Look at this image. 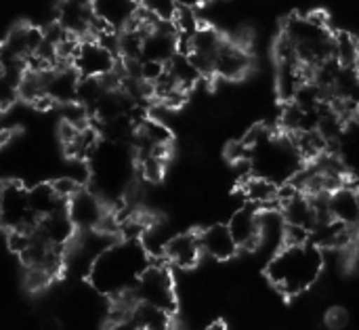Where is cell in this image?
Here are the masks:
<instances>
[{"label":"cell","instance_id":"2e32d148","mask_svg":"<svg viewBox=\"0 0 359 330\" xmlns=\"http://www.w3.org/2000/svg\"><path fill=\"white\" fill-rule=\"evenodd\" d=\"M137 4L135 2H95L93 4V13L103 19L114 32H122L130 19L137 13Z\"/></svg>","mask_w":359,"mask_h":330},{"label":"cell","instance_id":"1f68e13d","mask_svg":"<svg viewBox=\"0 0 359 330\" xmlns=\"http://www.w3.org/2000/svg\"><path fill=\"white\" fill-rule=\"evenodd\" d=\"M11 135H13L11 131H6V128H0V145H4V143L11 139Z\"/></svg>","mask_w":359,"mask_h":330},{"label":"cell","instance_id":"83f0119b","mask_svg":"<svg viewBox=\"0 0 359 330\" xmlns=\"http://www.w3.org/2000/svg\"><path fill=\"white\" fill-rule=\"evenodd\" d=\"M6 244L13 253L21 255L29 244H32V234L23 232V230H11L8 236H6Z\"/></svg>","mask_w":359,"mask_h":330},{"label":"cell","instance_id":"52a82bcc","mask_svg":"<svg viewBox=\"0 0 359 330\" xmlns=\"http://www.w3.org/2000/svg\"><path fill=\"white\" fill-rule=\"evenodd\" d=\"M250 65H252V59L246 53V48L225 38V42L215 53L212 76H219L223 80H240L250 72Z\"/></svg>","mask_w":359,"mask_h":330},{"label":"cell","instance_id":"7402d4cb","mask_svg":"<svg viewBox=\"0 0 359 330\" xmlns=\"http://www.w3.org/2000/svg\"><path fill=\"white\" fill-rule=\"evenodd\" d=\"M61 122H67V124H72L76 131H82V128L88 126L90 114H88V110H86L84 105H80V103L74 101V103L61 105Z\"/></svg>","mask_w":359,"mask_h":330},{"label":"cell","instance_id":"7c38bea8","mask_svg":"<svg viewBox=\"0 0 359 330\" xmlns=\"http://www.w3.org/2000/svg\"><path fill=\"white\" fill-rule=\"evenodd\" d=\"M93 17V4L86 2H63L57 8V23L74 38H88V23Z\"/></svg>","mask_w":359,"mask_h":330},{"label":"cell","instance_id":"44dd1931","mask_svg":"<svg viewBox=\"0 0 359 330\" xmlns=\"http://www.w3.org/2000/svg\"><path fill=\"white\" fill-rule=\"evenodd\" d=\"M334 42V59L339 61L341 67H355L358 61V42L351 34L347 32H339L337 36H332Z\"/></svg>","mask_w":359,"mask_h":330},{"label":"cell","instance_id":"7a4b0ae2","mask_svg":"<svg viewBox=\"0 0 359 330\" xmlns=\"http://www.w3.org/2000/svg\"><path fill=\"white\" fill-rule=\"evenodd\" d=\"M324 268V257L313 244L280 251L267 265L269 280L288 297L311 289Z\"/></svg>","mask_w":359,"mask_h":330},{"label":"cell","instance_id":"4dcf8cb0","mask_svg":"<svg viewBox=\"0 0 359 330\" xmlns=\"http://www.w3.org/2000/svg\"><path fill=\"white\" fill-rule=\"evenodd\" d=\"M32 105L44 112V110H50V107H53L55 103H53V99H50L48 95H40V97H38V99H36V101H34Z\"/></svg>","mask_w":359,"mask_h":330},{"label":"cell","instance_id":"6da1fadb","mask_svg":"<svg viewBox=\"0 0 359 330\" xmlns=\"http://www.w3.org/2000/svg\"><path fill=\"white\" fill-rule=\"evenodd\" d=\"M149 257L141 242H120L105 249L90 265V284L105 295L122 297L133 291L139 276L147 270Z\"/></svg>","mask_w":359,"mask_h":330},{"label":"cell","instance_id":"4316f807","mask_svg":"<svg viewBox=\"0 0 359 330\" xmlns=\"http://www.w3.org/2000/svg\"><path fill=\"white\" fill-rule=\"evenodd\" d=\"M166 65L162 63H156V61H141V67H139V76H141V82L145 84H156L160 80V76L164 74Z\"/></svg>","mask_w":359,"mask_h":330},{"label":"cell","instance_id":"4fadbf2b","mask_svg":"<svg viewBox=\"0 0 359 330\" xmlns=\"http://www.w3.org/2000/svg\"><path fill=\"white\" fill-rule=\"evenodd\" d=\"M200 244H198V232H185L177 234L168 240L164 249V257L175 263L181 270H191L200 261Z\"/></svg>","mask_w":359,"mask_h":330},{"label":"cell","instance_id":"f546056e","mask_svg":"<svg viewBox=\"0 0 359 330\" xmlns=\"http://www.w3.org/2000/svg\"><path fill=\"white\" fill-rule=\"evenodd\" d=\"M57 135H59L61 143H63V145H67V143H72V141L76 139L78 131H76L72 124H67V122H61V124H59V128H57Z\"/></svg>","mask_w":359,"mask_h":330},{"label":"cell","instance_id":"9c48e42d","mask_svg":"<svg viewBox=\"0 0 359 330\" xmlns=\"http://www.w3.org/2000/svg\"><path fill=\"white\" fill-rule=\"evenodd\" d=\"M198 244L202 255H208L217 261H227L238 253V246L225 223H215L198 232Z\"/></svg>","mask_w":359,"mask_h":330},{"label":"cell","instance_id":"f1b7e54d","mask_svg":"<svg viewBox=\"0 0 359 330\" xmlns=\"http://www.w3.org/2000/svg\"><path fill=\"white\" fill-rule=\"evenodd\" d=\"M347 312L345 310H341V308H334L330 314H328V318H326V322H328V326L334 330L343 329V326H347Z\"/></svg>","mask_w":359,"mask_h":330},{"label":"cell","instance_id":"9a60e30c","mask_svg":"<svg viewBox=\"0 0 359 330\" xmlns=\"http://www.w3.org/2000/svg\"><path fill=\"white\" fill-rule=\"evenodd\" d=\"M67 202L59 200L53 192L50 183H38L32 190H27V211L36 215L38 219H44L61 209H65Z\"/></svg>","mask_w":359,"mask_h":330},{"label":"cell","instance_id":"d6a6232c","mask_svg":"<svg viewBox=\"0 0 359 330\" xmlns=\"http://www.w3.org/2000/svg\"><path fill=\"white\" fill-rule=\"evenodd\" d=\"M2 67H4V55H2V48H0V74H2Z\"/></svg>","mask_w":359,"mask_h":330},{"label":"cell","instance_id":"5b68a950","mask_svg":"<svg viewBox=\"0 0 359 330\" xmlns=\"http://www.w3.org/2000/svg\"><path fill=\"white\" fill-rule=\"evenodd\" d=\"M118 57L95 40H80V46L72 59V67L80 78H101L116 70Z\"/></svg>","mask_w":359,"mask_h":330},{"label":"cell","instance_id":"d6986e66","mask_svg":"<svg viewBox=\"0 0 359 330\" xmlns=\"http://www.w3.org/2000/svg\"><path fill=\"white\" fill-rule=\"evenodd\" d=\"M242 190H244V196H246L248 204H255L257 209H261V206H265V204H269V202L276 200L278 185L265 181L261 177H250V179L244 181Z\"/></svg>","mask_w":359,"mask_h":330},{"label":"cell","instance_id":"484cf974","mask_svg":"<svg viewBox=\"0 0 359 330\" xmlns=\"http://www.w3.org/2000/svg\"><path fill=\"white\" fill-rule=\"evenodd\" d=\"M50 187H53V192L57 194V198L63 200V202H67L69 198H74V196L82 190L72 177H59V179H55V181L50 183Z\"/></svg>","mask_w":359,"mask_h":330},{"label":"cell","instance_id":"ac0fdd59","mask_svg":"<svg viewBox=\"0 0 359 330\" xmlns=\"http://www.w3.org/2000/svg\"><path fill=\"white\" fill-rule=\"evenodd\" d=\"M133 320L139 330H172V316L147 305H135Z\"/></svg>","mask_w":359,"mask_h":330},{"label":"cell","instance_id":"277c9868","mask_svg":"<svg viewBox=\"0 0 359 330\" xmlns=\"http://www.w3.org/2000/svg\"><path fill=\"white\" fill-rule=\"evenodd\" d=\"M65 211L76 232H97L103 219L107 217L103 198L90 192L88 187H82L74 198H69Z\"/></svg>","mask_w":359,"mask_h":330},{"label":"cell","instance_id":"d4e9b609","mask_svg":"<svg viewBox=\"0 0 359 330\" xmlns=\"http://www.w3.org/2000/svg\"><path fill=\"white\" fill-rule=\"evenodd\" d=\"M50 282H53V278H50L44 270H38V268H27L25 278H23L25 289H27V291H32V293H36V291H44Z\"/></svg>","mask_w":359,"mask_h":330},{"label":"cell","instance_id":"3957f363","mask_svg":"<svg viewBox=\"0 0 359 330\" xmlns=\"http://www.w3.org/2000/svg\"><path fill=\"white\" fill-rule=\"evenodd\" d=\"M130 297L137 305H147L166 314L177 312V293H175V280L172 274L160 265L149 261L147 270L139 276L137 284L130 291Z\"/></svg>","mask_w":359,"mask_h":330},{"label":"cell","instance_id":"8992f818","mask_svg":"<svg viewBox=\"0 0 359 330\" xmlns=\"http://www.w3.org/2000/svg\"><path fill=\"white\" fill-rule=\"evenodd\" d=\"M238 251L240 249H246V251H252V249H259V238H261V213L255 204H244L240 206L229 223H225Z\"/></svg>","mask_w":359,"mask_h":330},{"label":"cell","instance_id":"ffe728a7","mask_svg":"<svg viewBox=\"0 0 359 330\" xmlns=\"http://www.w3.org/2000/svg\"><path fill=\"white\" fill-rule=\"evenodd\" d=\"M137 135L147 141L149 145L154 147H160V145H170V139H172V131L158 118H145L139 126H137Z\"/></svg>","mask_w":359,"mask_h":330},{"label":"cell","instance_id":"cb8c5ba5","mask_svg":"<svg viewBox=\"0 0 359 330\" xmlns=\"http://www.w3.org/2000/svg\"><path fill=\"white\" fill-rule=\"evenodd\" d=\"M139 162H141V175L149 183H158L164 177V164H166V160H160L156 156H143V158H139Z\"/></svg>","mask_w":359,"mask_h":330},{"label":"cell","instance_id":"5bb4252c","mask_svg":"<svg viewBox=\"0 0 359 330\" xmlns=\"http://www.w3.org/2000/svg\"><path fill=\"white\" fill-rule=\"evenodd\" d=\"M328 209L330 217L337 223H343L347 227H355L359 221V200L358 192L351 187H341L328 196Z\"/></svg>","mask_w":359,"mask_h":330},{"label":"cell","instance_id":"30bf717a","mask_svg":"<svg viewBox=\"0 0 359 330\" xmlns=\"http://www.w3.org/2000/svg\"><path fill=\"white\" fill-rule=\"evenodd\" d=\"M80 76L74 67H55L44 74V93L53 99L55 105H67L76 101V86Z\"/></svg>","mask_w":359,"mask_h":330},{"label":"cell","instance_id":"8fae6325","mask_svg":"<svg viewBox=\"0 0 359 330\" xmlns=\"http://www.w3.org/2000/svg\"><path fill=\"white\" fill-rule=\"evenodd\" d=\"M34 236H38L42 242H46L50 246H67L74 240L76 230L67 217V211L61 209V211L40 219L34 230Z\"/></svg>","mask_w":359,"mask_h":330},{"label":"cell","instance_id":"e0dca14e","mask_svg":"<svg viewBox=\"0 0 359 330\" xmlns=\"http://www.w3.org/2000/svg\"><path fill=\"white\" fill-rule=\"evenodd\" d=\"M225 42L223 34L212 27V25H200L194 34H191V53L198 55H206L215 59V53L219 51V46Z\"/></svg>","mask_w":359,"mask_h":330},{"label":"cell","instance_id":"ba28073f","mask_svg":"<svg viewBox=\"0 0 359 330\" xmlns=\"http://www.w3.org/2000/svg\"><path fill=\"white\" fill-rule=\"evenodd\" d=\"M27 190L21 181H6L0 190V227L17 230L27 217Z\"/></svg>","mask_w":359,"mask_h":330},{"label":"cell","instance_id":"603a6c76","mask_svg":"<svg viewBox=\"0 0 359 330\" xmlns=\"http://www.w3.org/2000/svg\"><path fill=\"white\" fill-rule=\"evenodd\" d=\"M282 242L286 244V249H301L309 244V232L301 225H290L284 223V232H282Z\"/></svg>","mask_w":359,"mask_h":330}]
</instances>
